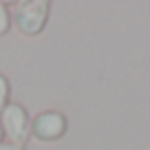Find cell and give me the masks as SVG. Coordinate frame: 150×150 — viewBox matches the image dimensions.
<instances>
[{"label":"cell","mask_w":150,"mask_h":150,"mask_svg":"<svg viewBox=\"0 0 150 150\" xmlns=\"http://www.w3.org/2000/svg\"><path fill=\"white\" fill-rule=\"evenodd\" d=\"M0 150H24V146H16L9 141H0Z\"/></svg>","instance_id":"8992f818"},{"label":"cell","mask_w":150,"mask_h":150,"mask_svg":"<svg viewBox=\"0 0 150 150\" xmlns=\"http://www.w3.org/2000/svg\"><path fill=\"white\" fill-rule=\"evenodd\" d=\"M2 139H5V135H2V128H0V141H2Z\"/></svg>","instance_id":"52a82bcc"},{"label":"cell","mask_w":150,"mask_h":150,"mask_svg":"<svg viewBox=\"0 0 150 150\" xmlns=\"http://www.w3.org/2000/svg\"><path fill=\"white\" fill-rule=\"evenodd\" d=\"M69 122L60 110H42L31 122V137L38 141H57L64 137Z\"/></svg>","instance_id":"3957f363"},{"label":"cell","mask_w":150,"mask_h":150,"mask_svg":"<svg viewBox=\"0 0 150 150\" xmlns=\"http://www.w3.org/2000/svg\"><path fill=\"white\" fill-rule=\"evenodd\" d=\"M0 128L9 144L24 146L31 137V119H29L27 108L18 102H9L5 110L0 112Z\"/></svg>","instance_id":"7a4b0ae2"},{"label":"cell","mask_w":150,"mask_h":150,"mask_svg":"<svg viewBox=\"0 0 150 150\" xmlns=\"http://www.w3.org/2000/svg\"><path fill=\"white\" fill-rule=\"evenodd\" d=\"M13 24L22 35L35 38L44 31L51 13V2L47 0H20L9 7Z\"/></svg>","instance_id":"6da1fadb"},{"label":"cell","mask_w":150,"mask_h":150,"mask_svg":"<svg viewBox=\"0 0 150 150\" xmlns=\"http://www.w3.org/2000/svg\"><path fill=\"white\" fill-rule=\"evenodd\" d=\"M11 27V11L5 2H0V35H5Z\"/></svg>","instance_id":"277c9868"},{"label":"cell","mask_w":150,"mask_h":150,"mask_svg":"<svg viewBox=\"0 0 150 150\" xmlns=\"http://www.w3.org/2000/svg\"><path fill=\"white\" fill-rule=\"evenodd\" d=\"M9 93H11V86L7 82V77L0 73V112L5 110V106L9 104Z\"/></svg>","instance_id":"5b68a950"}]
</instances>
